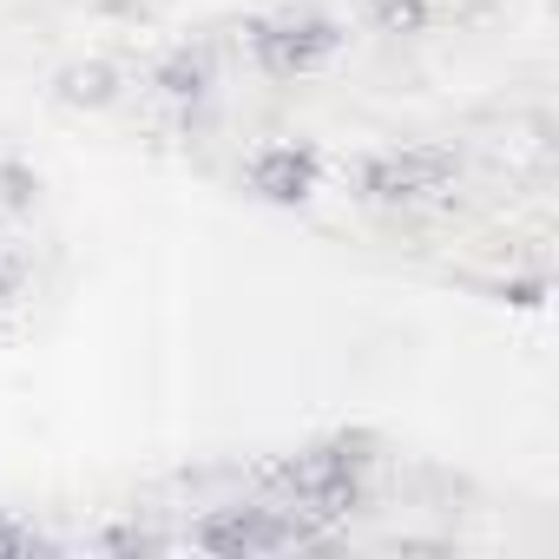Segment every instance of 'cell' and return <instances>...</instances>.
Masks as SVG:
<instances>
[{
  "label": "cell",
  "mask_w": 559,
  "mask_h": 559,
  "mask_svg": "<svg viewBox=\"0 0 559 559\" xmlns=\"http://www.w3.org/2000/svg\"><path fill=\"white\" fill-rule=\"evenodd\" d=\"M276 487H284V500H297L304 513H317V520H343V513H356V500H362V480H356V461L349 454H310V461H297V467H284L276 474Z\"/></svg>",
  "instance_id": "cell-1"
},
{
  "label": "cell",
  "mask_w": 559,
  "mask_h": 559,
  "mask_svg": "<svg viewBox=\"0 0 559 559\" xmlns=\"http://www.w3.org/2000/svg\"><path fill=\"white\" fill-rule=\"evenodd\" d=\"M448 178H454L448 152H389V158H376L362 171V191L376 204H415V198H435Z\"/></svg>",
  "instance_id": "cell-2"
},
{
  "label": "cell",
  "mask_w": 559,
  "mask_h": 559,
  "mask_svg": "<svg viewBox=\"0 0 559 559\" xmlns=\"http://www.w3.org/2000/svg\"><path fill=\"white\" fill-rule=\"evenodd\" d=\"M330 47H336V27L330 21H276V27H257V60L270 73H304Z\"/></svg>",
  "instance_id": "cell-3"
},
{
  "label": "cell",
  "mask_w": 559,
  "mask_h": 559,
  "mask_svg": "<svg viewBox=\"0 0 559 559\" xmlns=\"http://www.w3.org/2000/svg\"><path fill=\"white\" fill-rule=\"evenodd\" d=\"M304 539V526H284V520H270V513H217L198 526V546L204 552H276V546H290Z\"/></svg>",
  "instance_id": "cell-4"
},
{
  "label": "cell",
  "mask_w": 559,
  "mask_h": 559,
  "mask_svg": "<svg viewBox=\"0 0 559 559\" xmlns=\"http://www.w3.org/2000/svg\"><path fill=\"white\" fill-rule=\"evenodd\" d=\"M250 185H257L263 198H276V204H304L310 185H317V158L297 152V145H270V152H257Z\"/></svg>",
  "instance_id": "cell-5"
},
{
  "label": "cell",
  "mask_w": 559,
  "mask_h": 559,
  "mask_svg": "<svg viewBox=\"0 0 559 559\" xmlns=\"http://www.w3.org/2000/svg\"><path fill=\"white\" fill-rule=\"evenodd\" d=\"M158 86H165L171 99H198V93L211 86V67H204V53H178V60H165Z\"/></svg>",
  "instance_id": "cell-6"
},
{
  "label": "cell",
  "mask_w": 559,
  "mask_h": 559,
  "mask_svg": "<svg viewBox=\"0 0 559 559\" xmlns=\"http://www.w3.org/2000/svg\"><path fill=\"white\" fill-rule=\"evenodd\" d=\"M67 93H73V99H106V93H112V73H106V67H86V73H67Z\"/></svg>",
  "instance_id": "cell-7"
},
{
  "label": "cell",
  "mask_w": 559,
  "mask_h": 559,
  "mask_svg": "<svg viewBox=\"0 0 559 559\" xmlns=\"http://www.w3.org/2000/svg\"><path fill=\"white\" fill-rule=\"evenodd\" d=\"M382 21L389 27H421L428 14H421V0H382Z\"/></svg>",
  "instance_id": "cell-8"
},
{
  "label": "cell",
  "mask_w": 559,
  "mask_h": 559,
  "mask_svg": "<svg viewBox=\"0 0 559 559\" xmlns=\"http://www.w3.org/2000/svg\"><path fill=\"white\" fill-rule=\"evenodd\" d=\"M34 552V539L21 533V526H8V520H0V559H27Z\"/></svg>",
  "instance_id": "cell-9"
},
{
  "label": "cell",
  "mask_w": 559,
  "mask_h": 559,
  "mask_svg": "<svg viewBox=\"0 0 559 559\" xmlns=\"http://www.w3.org/2000/svg\"><path fill=\"white\" fill-rule=\"evenodd\" d=\"M106 552H158V539H152V533H112Z\"/></svg>",
  "instance_id": "cell-10"
},
{
  "label": "cell",
  "mask_w": 559,
  "mask_h": 559,
  "mask_svg": "<svg viewBox=\"0 0 559 559\" xmlns=\"http://www.w3.org/2000/svg\"><path fill=\"white\" fill-rule=\"evenodd\" d=\"M8 290H14V270H8V263H0V297H8Z\"/></svg>",
  "instance_id": "cell-11"
}]
</instances>
